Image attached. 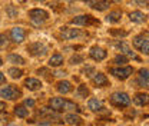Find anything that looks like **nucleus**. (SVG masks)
I'll list each match as a JSON object with an SVG mask.
<instances>
[{"instance_id":"nucleus-6","label":"nucleus","mask_w":149,"mask_h":126,"mask_svg":"<svg viewBox=\"0 0 149 126\" xmlns=\"http://www.w3.org/2000/svg\"><path fill=\"white\" fill-rule=\"evenodd\" d=\"M27 50L30 52L32 56H43V54L46 53V46L45 45H42L40 42H35V43H32V45H29L27 46Z\"/></svg>"},{"instance_id":"nucleus-19","label":"nucleus","mask_w":149,"mask_h":126,"mask_svg":"<svg viewBox=\"0 0 149 126\" xmlns=\"http://www.w3.org/2000/svg\"><path fill=\"white\" fill-rule=\"evenodd\" d=\"M120 19H122V12L113 10V12H109V15L106 16V22L108 23H118V22H120Z\"/></svg>"},{"instance_id":"nucleus-18","label":"nucleus","mask_w":149,"mask_h":126,"mask_svg":"<svg viewBox=\"0 0 149 126\" xmlns=\"http://www.w3.org/2000/svg\"><path fill=\"white\" fill-rule=\"evenodd\" d=\"M49 103H50V108L53 109V110H63L65 99L63 97H52Z\"/></svg>"},{"instance_id":"nucleus-26","label":"nucleus","mask_w":149,"mask_h":126,"mask_svg":"<svg viewBox=\"0 0 149 126\" xmlns=\"http://www.w3.org/2000/svg\"><path fill=\"white\" fill-rule=\"evenodd\" d=\"M129 3L138 7H149V0H129Z\"/></svg>"},{"instance_id":"nucleus-23","label":"nucleus","mask_w":149,"mask_h":126,"mask_svg":"<svg viewBox=\"0 0 149 126\" xmlns=\"http://www.w3.org/2000/svg\"><path fill=\"white\" fill-rule=\"evenodd\" d=\"M15 113H16L17 118H27L29 116V109H26L24 106H16Z\"/></svg>"},{"instance_id":"nucleus-20","label":"nucleus","mask_w":149,"mask_h":126,"mask_svg":"<svg viewBox=\"0 0 149 126\" xmlns=\"http://www.w3.org/2000/svg\"><path fill=\"white\" fill-rule=\"evenodd\" d=\"M62 65H63V56H62V54L56 53L49 59V66H50V68H59V66H62Z\"/></svg>"},{"instance_id":"nucleus-39","label":"nucleus","mask_w":149,"mask_h":126,"mask_svg":"<svg viewBox=\"0 0 149 126\" xmlns=\"http://www.w3.org/2000/svg\"><path fill=\"white\" fill-rule=\"evenodd\" d=\"M37 126H50V122H42V123H37Z\"/></svg>"},{"instance_id":"nucleus-32","label":"nucleus","mask_w":149,"mask_h":126,"mask_svg":"<svg viewBox=\"0 0 149 126\" xmlns=\"http://www.w3.org/2000/svg\"><path fill=\"white\" fill-rule=\"evenodd\" d=\"M9 46V39L6 35H0V49H6Z\"/></svg>"},{"instance_id":"nucleus-33","label":"nucleus","mask_w":149,"mask_h":126,"mask_svg":"<svg viewBox=\"0 0 149 126\" xmlns=\"http://www.w3.org/2000/svg\"><path fill=\"white\" fill-rule=\"evenodd\" d=\"M7 15H9V17H12V19H15L16 16H17V9L15 7V6H9L7 7Z\"/></svg>"},{"instance_id":"nucleus-4","label":"nucleus","mask_w":149,"mask_h":126,"mask_svg":"<svg viewBox=\"0 0 149 126\" xmlns=\"http://www.w3.org/2000/svg\"><path fill=\"white\" fill-rule=\"evenodd\" d=\"M29 17L32 19L33 23L40 24V23H43L45 20L49 19V13H47L46 10H43V9H32V10L29 12Z\"/></svg>"},{"instance_id":"nucleus-38","label":"nucleus","mask_w":149,"mask_h":126,"mask_svg":"<svg viewBox=\"0 0 149 126\" xmlns=\"http://www.w3.org/2000/svg\"><path fill=\"white\" fill-rule=\"evenodd\" d=\"M3 110H6V103L4 102H0V112H3Z\"/></svg>"},{"instance_id":"nucleus-46","label":"nucleus","mask_w":149,"mask_h":126,"mask_svg":"<svg viewBox=\"0 0 149 126\" xmlns=\"http://www.w3.org/2000/svg\"><path fill=\"white\" fill-rule=\"evenodd\" d=\"M115 1H120V0H115Z\"/></svg>"},{"instance_id":"nucleus-37","label":"nucleus","mask_w":149,"mask_h":126,"mask_svg":"<svg viewBox=\"0 0 149 126\" xmlns=\"http://www.w3.org/2000/svg\"><path fill=\"white\" fill-rule=\"evenodd\" d=\"M4 82H6V76H4V74H3L1 72H0V85H3Z\"/></svg>"},{"instance_id":"nucleus-42","label":"nucleus","mask_w":149,"mask_h":126,"mask_svg":"<svg viewBox=\"0 0 149 126\" xmlns=\"http://www.w3.org/2000/svg\"><path fill=\"white\" fill-rule=\"evenodd\" d=\"M1 65H3V60H1V57H0V66H1Z\"/></svg>"},{"instance_id":"nucleus-3","label":"nucleus","mask_w":149,"mask_h":126,"mask_svg":"<svg viewBox=\"0 0 149 126\" xmlns=\"http://www.w3.org/2000/svg\"><path fill=\"white\" fill-rule=\"evenodd\" d=\"M109 72H111V74H113L116 79H119V80H126L130 74L133 73V69H132L130 66H125V68H112V69H109Z\"/></svg>"},{"instance_id":"nucleus-41","label":"nucleus","mask_w":149,"mask_h":126,"mask_svg":"<svg viewBox=\"0 0 149 126\" xmlns=\"http://www.w3.org/2000/svg\"><path fill=\"white\" fill-rule=\"evenodd\" d=\"M65 74H66L65 72H56L55 73V76H65Z\"/></svg>"},{"instance_id":"nucleus-30","label":"nucleus","mask_w":149,"mask_h":126,"mask_svg":"<svg viewBox=\"0 0 149 126\" xmlns=\"http://www.w3.org/2000/svg\"><path fill=\"white\" fill-rule=\"evenodd\" d=\"M109 33H111L112 36H120V37H125V36H128V35H129V32L122 30V29H120V30H118V29H112Z\"/></svg>"},{"instance_id":"nucleus-31","label":"nucleus","mask_w":149,"mask_h":126,"mask_svg":"<svg viewBox=\"0 0 149 126\" xmlns=\"http://www.w3.org/2000/svg\"><path fill=\"white\" fill-rule=\"evenodd\" d=\"M9 74H10V77H13V79H19L23 72L20 70V69H16V68H12V69H9Z\"/></svg>"},{"instance_id":"nucleus-36","label":"nucleus","mask_w":149,"mask_h":126,"mask_svg":"<svg viewBox=\"0 0 149 126\" xmlns=\"http://www.w3.org/2000/svg\"><path fill=\"white\" fill-rule=\"evenodd\" d=\"M24 106L26 108H33L35 106V100L33 99H26L24 100Z\"/></svg>"},{"instance_id":"nucleus-8","label":"nucleus","mask_w":149,"mask_h":126,"mask_svg":"<svg viewBox=\"0 0 149 126\" xmlns=\"http://www.w3.org/2000/svg\"><path fill=\"white\" fill-rule=\"evenodd\" d=\"M82 35L79 29H69V27H62L60 29V36L66 40H70V39H74V37H79Z\"/></svg>"},{"instance_id":"nucleus-34","label":"nucleus","mask_w":149,"mask_h":126,"mask_svg":"<svg viewBox=\"0 0 149 126\" xmlns=\"http://www.w3.org/2000/svg\"><path fill=\"white\" fill-rule=\"evenodd\" d=\"M139 50H141V53L143 54H149V39H146V42L139 47Z\"/></svg>"},{"instance_id":"nucleus-43","label":"nucleus","mask_w":149,"mask_h":126,"mask_svg":"<svg viewBox=\"0 0 149 126\" xmlns=\"http://www.w3.org/2000/svg\"><path fill=\"white\" fill-rule=\"evenodd\" d=\"M37 1H46V0H37Z\"/></svg>"},{"instance_id":"nucleus-2","label":"nucleus","mask_w":149,"mask_h":126,"mask_svg":"<svg viewBox=\"0 0 149 126\" xmlns=\"http://www.w3.org/2000/svg\"><path fill=\"white\" fill-rule=\"evenodd\" d=\"M0 96L4 99H9V100H15L22 96V92L16 86H6V88L0 89Z\"/></svg>"},{"instance_id":"nucleus-28","label":"nucleus","mask_w":149,"mask_h":126,"mask_svg":"<svg viewBox=\"0 0 149 126\" xmlns=\"http://www.w3.org/2000/svg\"><path fill=\"white\" fill-rule=\"evenodd\" d=\"M89 95V89L86 88V85H80L79 89H77V96L79 97H86Z\"/></svg>"},{"instance_id":"nucleus-21","label":"nucleus","mask_w":149,"mask_h":126,"mask_svg":"<svg viewBox=\"0 0 149 126\" xmlns=\"http://www.w3.org/2000/svg\"><path fill=\"white\" fill-rule=\"evenodd\" d=\"M65 120H66L69 125H73V126L82 125V118H79L77 115H73V113H70V115H66Z\"/></svg>"},{"instance_id":"nucleus-40","label":"nucleus","mask_w":149,"mask_h":126,"mask_svg":"<svg viewBox=\"0 0 149 126\" xmlns=\"http://www.w3.org/2000/svg\"><path fill=\"white\" fill-rule=\"evenodd\" d=\"M83 72L85 73H91V72H93V68H88V69H85Z\"/></svg>"},{"instance_id":"nucleus-25","label":"nucleus","mask_w":149,"mask_h":126,"mask_svg":"<svg viewBox=\"0 0 149 126\" xmlns=\"http://www.w3.org/2000/svg\"><path fill=\"white\" fill-rule=\"evenodd\" d=\"M40 116H47V118H55L56 116V113L52 110V109H49V108H43V109H40L39 112H37Z\"/></svg>"},{"instance_id":"nucleus-12","label":"nucleus","mask_w":149,"mask_h":126,"mask_svg":"<svg viewBox=\"0 0 149 126\" xmlns=\"http://www.w3.org/2000/svg\"><path fill=\"white\" fill-rule=\"evenodd\" d=\"M10 36H12V40L15 43H22L26 37V32L22 27H13L12 32H10Z\"/></svg>"},{"instance_id":"nucleus-24","label":"nucleus","mask_w":149,"mask_h":126,"mask_svg":"<svg viewBox=\"0 0 149 126\" xmlns=\"http://www.w3.org/2000/svg\"><path fill=\"white\" fill-rule=\"evenodd\" d=\"M145 42H146V37L143 36V35L136 36L135 39H133V46H135V49H138V50H139V47H141Z\"/></svg>"},{"instance_id":"nucleus-14","label":"nucleus","mask_w":149,"mask_h":126,"mask_svg":"<svg viewBox=\"0 0 149 126\" xmlns=\"http://www.w3.org/2000/svg\"><path fill=\"white\" fill-rule=\"evenodd\" d=\"M24 86L29 90H39L42 89V82L39 79H35V77H27L24 80Z\"/></svg>"},{"instance_id":"nucleus-45","label":"nucleus","mask_w":149,"mask_h":126,"mask_svg":"<svg viewBox=\"0 0 149 126\" xmlns=\"http://www.w3.org/2000/svg\"><path fill=\"white\" fill-rule=\"evenodd\" d=\"M9 126H17V125H9Z\"/></svg>"},{"instance_id":"nucleus-11","label":"nucleus","mask_w":149,"mask_h":126,"mask_svg":"<svg viewBox=\"0 0 149 126\" xmlns=\"http://www.w3.org/2000/svg\"><path fill=\"white\" fill-rule=\"evenodd\" d=\"M91 7H93L95 10H99V12H103V10H108L111 3L109 0H95V1H86Z\"/></svg>"},{"instance_id":"nucleus-9","label":"nucleus","mask_w":149,"mask_h":126,"mask_svg":"<svg viewBox=\"0 0 149 126\" xmlns=\"http://www.w3.org/2000/svg\"><path fill=\"white\" fill-rule=\"evenodd\" d=\"M138 83L142 88L149 89V69H141L138 72Z\"/></svg>"},{"instance_id":"nucleus-17","label":"nucleus","mask_w":149,"mask_h":126,"mask_svg":"<svg viewBox=\"0 0 149 126\" xmlns=\"http://www.w3.org/2000/svg\"><path fill=\"white\" fill-rule=\"evenodd\" d=\"M88 108L91 109L92 112H99L103 109V102L99 100V99H89L88 102Z\"/></svg>"},{"instance_id":"nucleus-29","label":"nucleus","mask_w":149,"mask_h":126,"mask_svg":"<svg viewBox=\"0 0 149 126\" xmlns=\"http://www.w3.org/2000/svg\"><path fill=\"white\" fill-rule=\"evenodd\" d=\"M63 110H79V109H77V105H76L74 102H70V100H65Z\"/></svg>"},{"instance_id":"nucleus-13","label":"nucleus","mask_w":149,"mask_h":126,"mask_svg":"<svg viewBox=\"0 0 149 126\" xmlns=\"http://www.w3.org/2000/svg\"><path fill=\"white\" fill-rule=\"evenodd\" d=\"M133 103L138 106H146L149 105V95L148 93H136L133 97Z\"/></svg>"},{"instance_id":"nucleus-1","label":"nucleus","mask_w":149,"mask_h":126,"mask_svg":"<svg viewBox=\"0 0 149 126\" xmlns=\"http://www.w3.org/2000/svg\"><path fill=\"white\" fill-rule=\"evenodd\" d=\"M111 103L115 108H128L130 105V97L125 92H115L111 96Z\"/></svg>"},{"instance_id":"nucleus-44","label":"nucleus","mask_w":149,"mask_h":126,"mask_svg":"<svg viewBox=\"0 0 149 126\" xmlns=\"http://www.w3.org/2000/svg\"><path fill=\"white\" fill-rule=\"evenodd\" d=\"M65 1H73V0H65Z\"/></svg>"},{"instance_id":"nucleus-5","label":"nucleus","mask_w":149,"mask_h":126,"mask_svg":"<svg viewBox=\"0 0 149 126\" xmlns=\"http://www.w3.org/2000/svg\"><path fill=\"white\" fill-rule=\"evenodd\" d=\"M70 24H77V26H89V24H99V20H95L91 15H82L70 20Z\"/></svg>"},{"instance_id":"nucleus-22","label":"nucleus","mask_w":149,"mask_h":126,"mask_svg":"<svg viewBox=\"0 0 149 126\" xmlns=\"http://www.w3.org/2000/svg\"><path fill=\"white\" fill-rule=\"evenodd\" d=\"M7 60L10 63H15V65H24V59L22 56H19V54H9Z\"/></svg>"},{"instance_id":"nucleus-10","label":"nucleus","mask_w":149,"mask_h":126,"mask_svg":"<svg viewBox=\"0 0 149 126\" xmlns=\"http://www.w3.org/2000/svg\"><path fill=\"white\" fill-rule=\"evenodd\" d=\"M92 82L96 88H105L109 85V80L103 73H95V76L92 77Z\"/></svg>"},{"instance_id":"nucleus-35","label":"nucleus","mask_w":149,"mask_h":126,"mask_svg":"<svg viewBox=\"0 0 149 126\" xmlns=\"http://www.w3.org/2000/svg\"><path fill=\"white\" fill-rule=\"evenodd\" d=\"M70 63H72V65H77V63H83V57H82L80 54H76V56H73V57L70 59Z\"/></svg>"},{"instance_id":"nucleus-27","label":"nucleus","mask_w":149,"mask_h":126,"mask_svg":"<svg viewBox=\"0 0 149 126\" xmlns=\"http://www.w3.org/2000/svg\"><path fill=\"white\" fill-rule=\"evenodd\" d=\"M113 63L115 65H123V63H128V57L125 56V54H118L115 59H113Z\"/></svg>"},{"instance_id":"nucleus-16","label":"nucleus","mask_w":149,"mask_h":126,"mask_svg":"<svg viewBox=\"0 0 149 126\" xmlns=\"http://www.w3.org/2000/svg\"><path fill=\"white\" fill-rule=\"evenodd\" d=\"M56 89H57V92H60V93L66 95V93L72 92L73 86H72V83H70V82H68V80H60V82L56 85Z\"/></svg>"},{"instance_id":"nucleus-7","label":"nucleus","mask_w":149,"mask_h":126,"mask_svg":"<svg viewBox=\"0 0 149 126\" xmlns=\"http://www.w3.org/2000/svg\"><path fill=\"white\" fill-rule=\"evenodd\" d=\"M91 57H92L93 60H96V62H100V60H103V59H106V56H108V52L105 50V49H102V47H99V46H93L91 47Z\"/></svg>"},{"instance_id":"nucleus-15","label":"nucleus","mask_w":149,"mask_h":126,"mask_svg":"<svg viewBox=\"0 0 149 126\" xmlns=\"http://www.w3.org/2000/svg\"><path fill=\"white\" fill-rule=\"evenodd\" d=\"M146 17L148 16L145 13L139 12V10H135V12H130L129 13L130 22H133V23H143V22H146Z\"/></svg>"}]
</instances>
